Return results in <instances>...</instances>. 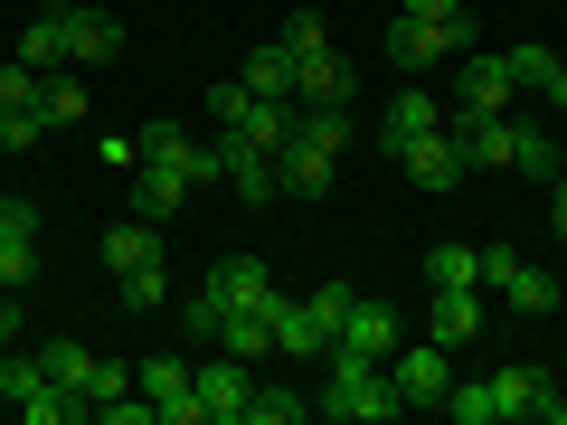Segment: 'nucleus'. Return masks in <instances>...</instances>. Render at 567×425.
<instances>
[{
	"mask_svg": "<svg viewBox=\"0 0 567 425\" xmlns=\"http://www.w3.org/2000/svg\"><path fill=\"white\" fill-rule=\"evenodd\" d=\"M539 416H548V425H567V397H558V387H548V397H539Z\"/></svg>",
	"mask_w": 567,
	"mask_h": 425,
	"instance_id": "a19ab883",
	"label": "nucleus"
},
{
	"mask_svg": "<svg viewBox=\"0 0 567 425\" xmlns=\"http://www.w3.org/2000/svg\"><path fill=\"white\" fill-rule=\"evenodd\" d=\"M445 416H454V425H502V397H492V379H454V387H445Z\"/></svg>",
	"mask_w": 567,
	"mask_h": 425,
	"instance_id": "cd10ccee",
	"label": "nucleus"
},
{
	"mask_svg": "<svg viewBox=\"0 0 567 425\" xmlns=\"http://www.w3.org/2000/svg\"><path fill=\"white\" fill-rule=\"evenodd\" d=\"M398 170H406L416 189L445 199V189H464V142H454V133H425V142H406V152H398Z\"/></svg>",
	"mask_w": 567,
	"mask_h": 425,
	"instance_id": "9b49d317",
	"label": "nucleus"
},
{
	"mask_svg": "<svg viewBox=\"0 0 567 425\" xmlns=\"http://www.w3.org/2000/svg\"><path fill=\"white\" fill-rule=\"evenodd\" d=\"M473 331H483V283H445V293H435V341L464 350Z\"/></svg>",
	"mask_w": 567,
	"mask_h": 425,
	"instance_id": "6ab92c4d",
	"label": "nucleus"
},
{
	"mask_svg": "<svg viewBox=\"0 0 567 425\" xmlns=\"http://www.w3.org/2000/svg\"><path fill=\"white\" fill-rule=\"evenodd\" d=\"M388 379H398L406 406H445V387H454V350H445V341H398V350H388Z\"/></svg>",
	"mask_w": 567,
	"mask_h": 425,
	"instance_id": "6e6552de",
	"label": "nucleus"
},
{
	"mask_svg": "<svg viewBox=\"0 0 567 425\" xmlns=\"http://www.w3.org/2000/svg\"><path fill=\"white\" fill-rule=\"evenodd\" d=\"M20 66H39V76L66 66V10H39V20L20 29Z\"/></svg>",
	"mask_w": 567,
	"mask_h": 425,
	"instance_id": "b1692460",
	"label": "nucleus"
},
{
	"mask_svg": "<svg viewBox=\"0 0 567 425\" xmlns=\"http://www.w3.org/2000/svg\"><path fill=\"white\" fill-rule=\"evenodd\" d=\"M511 66L502 58H483V48H464V76H454V114H511Z\"/></svg>",
	"mask_w": 567,
	"mask_h": 425,
	"instance_id": "9d476101",
	"label": "nucleus"
},
{
	"mask_svg": "<svg viewBox=\"0 0 567 425\" xmlns=\"http://www.w3.org/2000/svg\"><path fill=\"white\" fill-rule=\"evenodd\" d=\"M341 95H350L341 48H312V58H293V104H341Z\"/></svg>",
	"mask_w": 567,
	"mask_h": 425,
	"instance_id": "f3484780",
	"label": "nucleus"
},
{
	"mask_svg": "<svg viewBox=\"0 0 567 425\" xmlns=\"http://www.w3.org/2000/svg\"><path fill=\"white\" fill-rule=\"evenodd\" d=\"M142 397H152L162 425H208L199 397H189V360H142Z\"/></svg>",
	"mask_w": 567,
	"mask_h": 425,
	"instance_id": "f8f14e48",
	"label": "nucleus"
},
{
	"mask_svg": "<svg viewBox=\"0 0 567 425\" xmlns=\"http://www.w3.org/2000/svg\"><path fill=\"white\" fill-rule=\"evenodd\" d=\"M425 283L445 293V283H483V246H435L425 256Z\"/></svg>",
	"mask_w": 567,
	"mask_h": 425,
	"instance_id": "c756f323",
	"label": "nucleus"
},
{
	"mask_svg": "<svg viewBox=\"0 0 567 425\" xmlns=\"http://www.w3.org/2000/svg\"><path fill=\"white\" fill-rule=\"evenodd\" d=\"M548 227H558V237H567V170H558V180H548Z\"/></svg>",
	"mask_w": 567,
	"mask_h": 425,
	"instance_id": "ea45409f",
	"label": "nucleus"
},
{
	"mask_svg": "<svg viewBox=\"0 0 567 425\" xmlns=\"http://www.w3.org/2000/svg\"><path fill=\"white\" fill-rule=\"evenodd\" d=\"M322 387H312V416H341V425H388V416H398V379H388V360H360V350H341V341H331L322 350Z\"/></svg>",
	"mask_w": 567,
	"mask_h": 425,
	"instance_id": "f257e3e1",
	"label": "nucleus"
},
{
	"mask_svg": "<svg viewBox=\"0 0 567 425\" xmlns=\"http://www.w3.org/2000/svg\"><path fill=\"white\" fill-rule=\"evenodd\" d=\"M256 303H275V274H265V256H218V265L199 274V293L181 303V331H189V341H218L227 312H256Z\"/></svg>",
	"mask_w": 567,
	"mask_h": 425,
	"instance_id": "7ed1b4c3",
	"label": "nucleus"
},
{
	"mask_svg": "<svg viewBox=\"0 0 567 425\" xmlns=\"http://www.w3.org/2000/svg\"><path fill=\"white\" fill-rule=\"evenodd\" d=\"M104 58H123V20L95 0H66V66H104Z\"/></svg>",
	"mask_w": 567,
	"mask_h": 425,
	"instance_id": "1a4fd4ad",
	"label": "nucleus"
},
{
	"mask_svg": "<svg viewBox=\"0 0 567 425\" xmlns=\"http://www.w3.org/2000/svg\"><path fill=\"white\" fill-rule=\"evenodd\" d=\"M246 114V76L237 85H208V123H237Z\"/></svg>",
	"mask_w": 567,
	"mask_h": 425,
	"instance_id": "e433bc0d",
	"label": "nucleus"
},
{
	"mask_svg": "<svg viewBox=\"0 0 567 425\" xmlns=\"http://www.w3.org/2000/svg\"><path fill=\"white\" fill-rule=\"evenodd\" d=\"M85 104H95V95L76 85V66H48V76H39V114H48V133H66V123H85Z\"/></svg>",
	"mask_w": 567,
	"mask_h": 425,
	"instance_id": "aec40b11",
	"label": "nucleus"
},
{
	"mask_svg": "<svg viewBox=\"0 0 567 425\" xmlns=\"http://www.w3.org/2000/svg\"><path fill=\"white\" fill-rule=\"evenodd\" d=\"M511 85H539V95H548V76H558V48H511Z\"/></svg>",
	"mask_w": 567,
	"mask_h": 425,
	"instance_id": "473e14b6",
	"label": "nucleus"
},
{
	"mask_svg": "<svg viewBox=\"0 0 567 425\" xmlns=\"http://www.w3.org/2000/svg\"><path fill=\"white\" fill-rule=\"evenodd\" d=\"M152 256H162V227H152V218L104 227V265H114V274H133V265H152Z\"/></svg>",
	"mask_w": 567,
	"mask_h": 425,
	"instance_id": "4be33fe9",
	"label": "nucleus"
},
{
	"mask_svg": "<svg viewBox=\"0 0 567 425\" xmlns=\"http://www.w3.org/2000/svg\"><path fill=\"white\" fill-rule=\"evenodd\" d=\"M95 152H104V170H133V162H142V142H133V133H104Z\"/></svg>",
	"mask_w": 567,
	"mask_h": 425,
	"instance_id": "4c0bfd02",
	"label": "nucleus"
},
{
	"mask_svg": "<svg viewBox=\"0 0 567 425\" xmlns=\"http://www.w3.org/2000/svg\"><path fill=\"white\" fill-rule=\"evenodd\" d=\"M331 350V331L312 322V303H284L275 293V360H322Z\"/></svg>",
	"mask_w": 567,
	"mask_h": 425,
	"instance_id": "a211bd4d",
	"label": "nucleus"
},
{
	"mask_svg": "<svg viewBox=\"0 0 567 425\" xmlns=\"http://www.w3.org/2000/svg\"><path fill=\"white\" fill-rule=\"evenodd\" d=\"M406 20H464V0H406Z\"/></svg>",
	"mask_w": 567,
	"mask_h": 425,
	"instance_id": "58836bf2",
	"label": "nucleus"
},
{
	"mask_svg": "<svg viewBox=\"0 0 567 425\" xmlns=\"http://www.w3.org/2000/svg\"><path fill=\"white\" fill-rule=\"evenodd\" d=\"M558 246H567V237H558Z\"/></svg>",
	"mask_w": 567,
	"mask_h": 425,
	"instance_id": "79ce46f5",
	"label": "nucleus"
},
{
	"mask_svg": "<svg viewBox=\"0 0 567 425\" xmlns=\"http://www.w3.org/2000/svg\"><path fill=\"white\" fill-rule=\"evenodd\" d=\"M511 170H520V180H558V142H548L539 123H520V114H511Z\"/></svg>",
	"mask_w": 567,
	"mask_h": 425,
	"instance_id": "5701e85b",
	"label": "nucleus"
},
{
	"mask_svg": "<svg viewBox=\"0 0 567 425\" xmlns=\"http://www.w3.org/2000/svg\"><path fill=\"white\" fill-rule=\"evenodd\" d=\"M208 170H218V180L237 189L246 208H275V199H284V180H275V152H256V142H246L237 123H218V133H208Z\"/></svg>",
	"mask_w": 567,
	"mask_h": 425,
	"instance_id": "20e7f679",
	"label": "nucleus"
},
{
	"mask_svg": "<svg viewBox=\"0 0 567 425\" xmlns=\"http://www.w3.org/2000/svg\"><path fill=\"white\" fill-rule=\"evenodd\" d=\"M237 76H246V95H293V48H284V39L246 48V66H237Z\"/></svg>",
	"mask_w": 567,
	"mask_h": 425,
	"instance_id": "412c9836",
	"label": "nucleus"
},
{
	"mask_svg": "<svg viewBox=\"0 0 567 425\" xmlns=\"http://www.w3.org/2000/svg\"><path fill=\"white\" fill-rule=\"evenodd\" d=\"M284 48H293V58H312V48H331V20H322V10H293V20H284Z\"/></svg>",
	"mask_w": 567,
	"mask_h": 425,
	"instance_id": "72a5a7b5",
	"label": "nucleus"
},
{
	"mask_svg": "<svg viewBox=\"0 0 567 425\" xmlns=\"http://www.w3.org/2000/svg\"><path fill=\"white\" fill-rule=\"evenodd\" d=\"M341 152H350V114H341V104H303L293 142L275 152L284 199H322V189H331V170H341Z\"/></svg>",
	"mask_w": 567,
	"mask_h": 425,
	"instance_id": "f03ea898",
	"label": "nucleus"
},
{
	"mask_svg": "<svg viewBox=\"0 0 567 425\" xmlns=\"http://www.w3.org/2000/svg\"><path fill=\"white\" fill-rule=\"evenodd\" d=\"M303 416H312L303 387H265V379H256V397H246V425H303Z\"/></svg>",
	"mask_w": 567,
	"mask_h": 425,
	"instance_id": "bb28decb",
	"label": "nucleus"
},
{
	"mask_svg": "<svg viewBox=\"0 0 567 425\" xmlns=\"http://www.w3.org/2000/svg\"><path fill=\"white\" fill-rule=\"evenodd\" d=\"M548 369H492V397H502V416H539V397H548Z\"/></svg>",
	"mask_w": 567,
	"mask_h": 425,
	"instance_id": "a878e982",
	"label": "nucleus"
},
{
	"mask_svg": "<svg viewBox=\"0 0 567 425\" xmlns=\"http://www.w3.org/2000/svg\"><path fill=\"white\" fill-rule=\"evenodd\" d=\"M473 48V20H388V66L398 76H425L435 58H464Z\"/></svg>",
	"mask_w": 567,
	"mask_h": 425,
	"instance_id": "0eeeda50",
	"label": "nucleus"
},
{
	"mask_svg": "<svg viewBox=\"0 0 567 425\" xmlns=\"http://www.w3.org/2000/svg\"><path fill=\"white\" fill-rule=\"evenodd\" d=\"M29 341V312H20V283H0V350Z\"/></svg>",
	"mask_w": 567,
	"mask_h": 425,
	"instance_id": "c9c22d12",
	"label": "nucleus"
},
{
	"mask_svg": "<svg viewBox=\"0 0 567 425\" xmlns=\"http://www.w3.org/2000/svg\"><path fill=\"white\" fill-rule=\"evenodd\" d=\"M114 283H123V312H133V322L171 312V274H162V256H152V265H133V274H114Z\"/></svg>",
	"mask_w": 567,
	"mask_h": 425,
	"instance_id": "393cba45",
	"label": "nucleus"
},
{
	"mask_svg": "<svg viewBox=\"0 0 567 425\" xmlns=\"http://www.w3.org/2000/svg\"><path fill=\"white\" fill-rule=\"evenodd\" d=\"M425 133H445V114H435V95L425 85H406V95H388V123H379V152L398 162L406 142H425Z\"/></svg>",
	"mask_w": 567,
	"mask_h": 425,
	"instance_id": "4468645a",
	"label": "nucleus"
},
{
	"mask_svg": "<svg viewBox=\"0 0 567 425\" xmlns=\"http://www.w3.org/2000/svg\"><path fill=\"white\" fill-rule=\"evenodd\" d=\"M29 360H39L58 387H76V397H85V379H95V350H85L76 331H29Z\"/></svg>",
	"mask_w": 567,
	"mask_h": 425,
	"instance_id": "2eb2a0df",
	"label": "nucleus"
},
{
	"mask_svg": "<svg viewBox=\"0 0 567 425\" xmlns=\"http://www.w3.org/2000/svg\"><path fill=\"white\" fill-rule=\"evenodd\" d=\"M398 341H406V331H398V312L360 293V303H350V322H341V350H360V360H388Z\"/></svg>",
	"mask_w": 567,
	"mask_h": 425,
	"instance_id": "dca6fc26",
	"label": "nucleus"
},
{
	"mask_svg": "<svg viewBox=\"0 0 567 425\" xmlns=\"http://www.w3.org/2000/svg\"><path fill=\"white\" fill-rule=\"evenodd\" d=\"M20 104H39V66L10 58V66H0V114H20Z\"/></svg>",
	"mask_w": 567,
	"mask_h": 425,
	"instance_id": "f704fd0d",
	"label": "nucleus"
},
{
	"mask_svg": "<svg viewBox=\"0 0 567 425\" xmlns=\"http://www.w3.org/2000/svg\"><path fill=\"white\" fill-rule=\"evenodd\" d=\"M29 274H39V208L0 199V283H29Z\"/></svg>",
	"mask_w": 567,
	"mask_h": 425,
	"instance_id": "ddd939ff",
	"label": "nucleus"
},
{
	"mask_svg": "<svg viewBox=\"0 0 567 425\" xmlns=\"http://www.w3.org/2000/svg\"><path fill=\"white\" fill-rule=\"evenodd\" d=\"M39 142H48V114H39V104L0 114V152H39Z\"/></svg>",
	"mask_w": 567,
	"mask_h": 425,
	"instance_id": "2f4dec72",
	"label": "nucleus"
},
{
	"mask_svg": "<svg viewBox=\"0 0 567 425\" xmlns=\"http://www.w3.org/2000/svg\"><path fill=\"white\" fill-rule=\"evenodd\" d=\"M483 293H502L511 312H529V322H548L558 312V274L529 256H511V246H483Z\"/></svg>",
	"mask_w": 567,
	"mask_h": 425,
	"instance_id": "423d86ee",
	"label": "nucleus"
},
{
	"mask_svg": "<svg viewBox=\"0 0 567 425\" xmlns=\"http://www.w3.org/2000/svg\"><path fill=\"white\" fill-rule=\"evenodd\" d=\"M133 369H123V360H95V379H85V406H95V416H114V406H133Z\"/></svg>",
	"mask_w": 567,
	"mask_h": 425,
	"instance_id": "c85d7f7f",
	"label": "nucleus"
},
{
	"mask_svg": "<svg viewBox=\"0 0 567 425\" xmlns=\"http://www.w3.org/2000/svg\"><path fill=\"white\" fill-rule=\"evenodd\" d=\"M303 303H312V322H322L331 341H341V322H350V303H360V293H350V283H312Z\"/></svg>",
	"mask_w": 567,
	"mask_h": 425,
	"instance_id": "7c9ffc66",
	"label": "nucleus"
},
{
	"mask_svg": "<svg viewBox=\"0 0 567 425\" xmlns=\"http://www.w3.org/2000/svg\"><path fill=\"white\" fill-rule=\"evenodd\" d=\"M189 397H199L208 425H246V397H256V360H237V350L208 341V360L189 369Z\"/></svg>",
	"mask_w": 567,
	"mask_h": 425,
	"instance_id": "39448f33",
	"label": "nucleus"
}]
</instances>
